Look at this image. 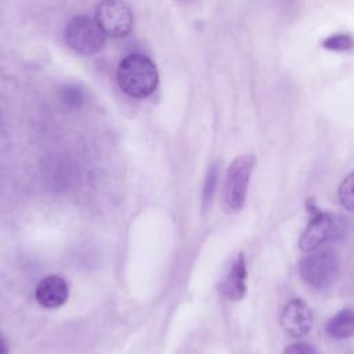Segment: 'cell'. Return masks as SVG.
Instances as JSON below:
<instances>
[{
	"label": "cell",
	"mask_w": 354,
	"mask_h": 354,
	"mask_svg": "<svg viewBox=\"0 0 354 354\" xmlns=\"http://www.w3.org/2000/svg\"><path fill=\"white\" fill-rule=\"evenodd\" d=\"M65 41L73 51L82 55H91L104 47L105 35L95 19L80 14L68 22Z\"/></svg>",
	"instance_id": "obj_5"
},
{
	"label": "cell",
	"mask_w": 354,
	"mask_h": 354,
	"mask_svg": "<svg viewBox=\"0 0 354 354\" xmlns=\"http://www.w3.org/2000/svg\"><path fill=\"white\" fill-rule=\"evenodd\" d=\"M116 80L122 91L129 97L145 98L155 91L159 83V73L151 58L131 53L119 62Z\"/></svg>",
	"instance_id": "obj_1"
},
{
	"label": "cell",
	"mask_w": 354,
	"mask_h": 354,
	"mask_svg": "<svg viewBox=\"0 0 354 354\" xmlns=\"http://www.w3.org/2000/svg\"><path fill=\"white\" fill-rule=\"evenodd\" d=\"M321 46L330 51H348L354 47V39L350 33H333L325 37Z\"/></svg>",
	"instance_id": "obj_13"
},
{
	"label": "cell",
	"mask_w": 354,
	"mask_h": 354,
	"mask_svg": "<svg viewBox=\"0 0 354 354\" xmlns=\"http://www.w3.org/2000/svg\"><path fill=\"white\" fill-rule=\"evenodd\" d=\"M283 354H318V351L313 344L299 340L288 344L283 350Z\"/></svg>",
	"instance_id": "obj_15"
},
{
	"label": "cell",
	"mask_w": 354,
	"mask_h": 354,
	"mask_svg": "<svg viewBox=\"0 0 354 354\" xmlns=\"http://www.w3.org/2000/svg\"><path fill=\"white\" fill-rule=\"evenodd\" d=\"M218 183V165L214 163L209 167L205 183H203V191H202V206L203 209H207L213 201V196L216 194V187Z\"/></svg>",
	"instance_id": "obj_12"
},
{
	"label": "cell",
	"mask_w": 354,
	"mask_h": 354,
	"mask_svg": "<svg viewBox=\"0 0 354 354\" xmlns=\"http://www.w3.org/2000/svg\"><path fill=\"white\" fill-rule=\"evenodd\" d=\"M246 278H248V270H246L245 254L239 253L234 260L228 274L218 283L220 293L234 301L243 299L246 295Z\"/></svg>",
	"instance_id": "obj_9"
},
{
	"label": "cell",
	"mask_w": 354,
	"mask_h": 354,
	"mask_svg": "<svg viewBox=\"0 0 354 354\" xmlns=\"http://www.w3.org/2000/svg\"><path fill=\"white\" fill-rule=\"evenodd\" d=\"M95 21L105 36L124 37L134 26L130 7L120 0H105L95 8Z\"/></svg>",
	"instance_id": "obj_6"
},
{
	"label": "cell",
	"mask_w": 354,
	"mask_h": 354,
	"mask_svg": "<svg viewBox=\"0 0 354 354\" xmlns=\"http://www.w3.org/2000/svg\"><path fill=\"white\" fill-rule=\"evenodd\" d=\"M339 199L342 206L354 213V173L348 174L339 187Z\"/></svg>",
	"instance_id": "obj_14"
},
{
	"label": "cell",
	"mask_w": 354,
	"mask_h": 354,
	"mask_svg": "<svg viewBox=\"0 0 354 354\" xmlns=\"http://www.w3.org/2000/svg\"><path fill=\"white\" fill-rule=\"evenodd\" d=\"M308 223L300 236L299 246L303 252L318 250L319 246L344 238L348 232V220L344 216L322 212L311 201L307 202Z\"/></svg>",
	"instance_id": "obj_2"
},
{
	"label": "cell",
	"mask_w": 354,
	"mask_h": 354,
	"mask_svg": "<svg viewBox=\"0 0 354 354\" xmlns=\"http://www.w3.org/2000/svg\"><path fill=\"white\" fill-rule=\"evenodd\" d=\"M0 354H8V344L1 333H0Z\"/></svg>",
	"instance_id": "obj_16"
},
{
	"label": "cell",
	"mask_w": 354,
	"mask_h": 354,
	"mask_svg": "<svg viewBox=\"0 0 354 354\" xmlns=\"http://www.w3.org/2000/svg\"><path fill=\"white\" fill-rule=\"evenodd\" d=\"M326 333L336 339L344 340L354 336V310L344 308L336 313L325 325Z\"/></svg>",
	"instance_id": "obj_10"
},
{
	"label": "cell",
	"mask_w": 354,
	"mask_h": 354,
	"mask_svg": "<svg viewBox=\"0 0 354 354\" xmlns=\"http://www.w3.org/2000/svg\"><path fill=\"white\" fill-rule=\"evenodd\" d=\"M61 102L69 109H79L86 102V93L77 84H66L59 90Z\"/></svg>",
	"instance_id": "obj_11"
},
{
	"label": "cell",
	"mask_w": 354,
	"mask_h": 354,
	"mask_svg": "<svg viewBox=\"0 0 354 354\" xmlns=\"http://www.w3.org/2000/svg\"><path fill=\"white\" fill-rule=\"evenodd\" d=\"M299 272L303 281L314 289L332 286L340 272V257L335 250L322 249L306 254L299 263Z\"/></svg>",
	"instance_id": "obj_4"
},
{
	"label": "cell",
	"mask_w": 354,
	"mask_h": 354,
	"mask_svg": "<svg viewBox=\"0 0 354 354\" xmlns=\"http://www.w3.org/2000/svg\"><path fill=\"white\" fill-rule=\"evenodd\" d=\"M279 321L289 336L301 337L313 328V311L303 299L295 297L285 304Z\"/></svg>",
	"instance_id": "obj_7"
},
{
	"label": "cell",
	"mask_w": 354,
	"mask_h": 354,
	"mask_svg": "<svg viewBox=\"0 0 354 354\" xmlns=\"http://www.w3.org/2000/svg\"><path fill=\"white\" fill-rule=\"evenodd\" d=\"M254 165L256 158L252 153L239 155L230 163L221 198V206L225 213H236L245 206L248 185Z\"/></svg>",
	"instance_id": "obj_3"
},
{
	"label": "cell",
	"mask_w": 354,
	"mask_h": 354,
	"mask_svg": "<svg viewBox=\"0 0 354 354\" xmlns=\"http://www.w3.org/2000/svg\"><path fill=\"white\" fill-rule=\"evenodd\" d=\"M69 296V286L59 275H47L39 281L35 289L36 301L44 308H58L64 306Z\"/></svg>",
	"instance_id": "obj_8"
}]
</instances>
